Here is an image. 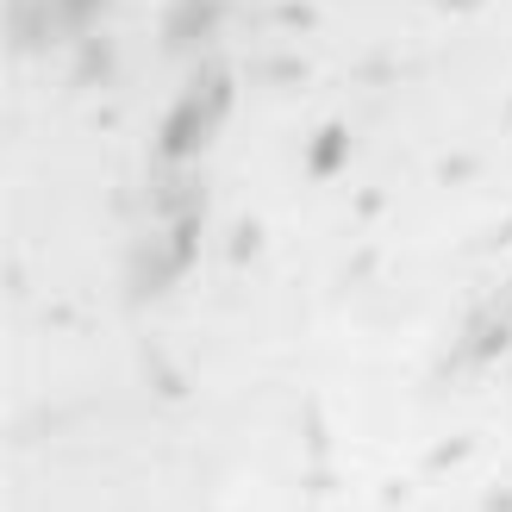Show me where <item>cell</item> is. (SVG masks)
Segmentation results:
<instances>
[{
    "mask_svg": "<svg viewBox=\"0 0 512 512\" xmlns=\"http://www.w3.org/2000/svg\"><path fill=\"white\" fill-rule=\"evenodd\" d=\"M225 107H232V75H225V69H207V75H200V82H194V88L169 107V125H163V157H169V163H175V157H188V150L213 132V119H219Z\"/></svg>",
    "mask_w": 512,
    "mask_h": 512,
    "instance_id": "6da1fadb",
    "label": "cell"
},
{
    "mask_svg": "<svg viewBox=\"0 0 512 512\" xmlns=\"http://www.w3.org/2000/svg\"><path fill=\"white\" fill-rule=\"evenodd\" d=\"M338 163H344V132L331 125V132H319V144H313V169H319V175H331Z\"/></svg>",
    "mask_w": 512,
    "mask_h": 512,
    "instance_id": "3957f363",
    "label": "cell"
},
{
    "mask_svg": "<svg viewBox=\"0 0 512 512\" xmlns=\"http://www.w3.org/2000/svg\"><path fill=\"white\" fill-rule=\"evenodd\" d=\"M475 350H481V356H500V350H506V325H494V331H488V338H481Z\"/></svg>",
    "mask_w": 512,
    "mask_h": 512,
    "instance_id": "277c9868",
    "label": "cell"
},
{
    "mask_svg": "<svg viewBox=\"0 0 512 512\" xmlns=\"http://www.w3.org/2000/svg\"><path fill=\"white\" fill-rule=\"evenodd\" d=\"M213 19H219V0H182V7L169 13V44H182V38H200V32H213Z\"/></svg>",
    "mask_w": 512,
    "mask_h": 512,
    "instance_id": "7a4b0ae2",
    "label": "cell"
}]
</instances>
